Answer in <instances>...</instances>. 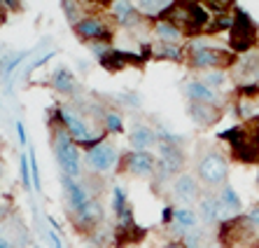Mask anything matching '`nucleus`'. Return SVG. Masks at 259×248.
<instances>
[{
  "label": "nucleus",
  "mask_w": 259,
  "mask_h": 248,
  "mask_svg": "<svg viewBox=\"0 0 259 248\" xmlns=\"http://www.w3.org/2000/svg\"><path fill=\"white\" fill-rule=\"evenodd\" d=\"M189 115L199 127H212L220 120V108L210 103H189Z\"/></svg>",
  "instance_id": "nucleus-20"
},
{
  "label": "nucleus",
  "mask_w": 259,
  "mask_h": 248,
  "mask_svg": "<svg viewBox=\"0 0 259 248\" xmlns=\"http://www.w3.org/2000/svg\"><path fill=\"white\" fill-rule=\"evenodd\" d=\"M229 45L238 54L252 52V47L257 45V28H254L252 19L245 12H241V10L234 14V26L229 30Z\"/></svg>",
  "instance_id": "nucleus-8"
},
{
  "label": "nucleus",
  "mask_w": 259,
  "mask_h": 248,
  "mask_svg": "<svg viewBox=\"0 0 259 248\" xmlns=\"http://www.w3.org/2000/svg\"><path fill=\"white\" fill-rule=\"evenodd\" d=\"M231 3H234V0H201V5H203L205 10H212V12H217V14L229 12Z\"/></svg>",
  "instance_id": "nucleus-34"
},
{
  "label": "nucleus",
  "mask_w": 259,
  "mask_h": 248,
  "mask_svg": "<svg viewBox=\"0 0 259 248\" xmlns=\"http://www.w3.org/2000/svg\"><path fill=\"white\" fill-rule=\"evenodd\" d=\"M49 87L56 91V94H63V96H75L77 94V78L72 70L68 68H56L54 73L49 75Z\"/></svg>",
  "instance_id": "nucleus-16"
},
{
  "label": "nucleus",
  "mask_w": 259,
  "mask_h": 248,
  "mask_svg": "<svg viewBox=\"0 0 259 248\" xmlns=\"http://www.w3.org/2000/svg\"><path fill=\"white\" fill-rule=\"evenodd\" d=\"M84 3H94V5H110V3H112V0H84Z\"/></svg>",
  "instance_id": "nucleus-44"
},
{
  "label": "nucleus",
  "mask_w": 259,
  "mask_h": 248,
  "mask_svg": "<svg viewBox=\"0 0 259 248\" xmlns=\"http://www.w3.org/2000/svg\"><path fill=\"white\" fill-rule=\"evenodd\" d=\"M152 56L161 61H175L180 63L185 61V49L182 45H161V43H152Z\"/></svg>",
  "instance_id": "nucleus-25"
},
{
  "label": "nucleus",
  "mask_w": 259,
  "mask_h": 248,
  "mask_svg": "<svg viewBox=\"0 0 259 248\" xmlns=\"http://www.w3.org/2000/svg\"><path fill=\"white\" fill-rule=\"evenodd\" d=\"M185 169V152L180 146H168V143H159L157 155V171H154V185L161 188L166 183L175 181Z\"/></svg>",
  "instance_id": "nucleus-6"
},
{
  "label": "nucleus",
  "mask_w": 259,
  "mask_h": 248,
  "mask_svg": "<svg viewBox=\"0 0 259 248\" xmlns=\"http://www.w3.org/2000/svg\"><path fill=\"white\" fill-rule=\"evenodd\" d=\"M152 36H154V43H161V45H182V33L178 26H173L170 21L166 19H157L154 26H152Z\"/></svg>",
  "instance_id": "nucleus-18"
},
{
  "label": "nucleus",
  "mask_w": 259,
  "mask_h": 248,
  "mask_svg": "<svg viewBox=\"0 0 259 248\" xmlns=\"http://www.w3.org/2000/svg\"><path fill=\"white\" fill-rule=\"evenodd\" d=\"M194 227H199V213L194 211L192 206H178L173 213V223L168 225L170 234L180 239L185 232L194 230Z\"/></svg>",
  "instance_id": "nucleus-15"
},
{
  "label": "nucleus",
  "mask_w": 259,
  "mask_h": 248,
  "mask_svg": "<svg viewBox=\"0 0 259 248\" xmlns=\"http://www.w3.org/2000/svg\"><path fill=\"white\" fill-rule=\"evenodd\" d=\"M128 143H131L133 150H152L154 146H159L157 129L147 127V124H136L128 131Z\"/></svg>",
  "instance_id": "nucleus-17"
},
{
  "label": "nucleus",
  "mask_w": 259,
  "mask_h": 248,
  "mask_svg": "<svg viewBox=\"0 0 259 248\" xmlns=\"http://www.w3.org/2000/svg\"><path fill=\"white\" fill-rule=\"evenodd\" d=\"M0 10H5V12H19V10H21V0H0Z\"/></svg>",
  "instance_id": "nucleus-38"
},
{
  "label": "nucleus",
  "mask_w": 259,
  "mask_h": 248,
  "mask_svg": "<svg viewBox=\"0 0 259 248\" xmlns=\"http://www.w3.org/2000/svg\"><path fill=\"white\" fill-rule=\"evenodd\" d=\"M196 178L205 188L220 190L222 185H227V178H229V159L224 157L222 152L208 150L196 162Z\"/></svg>",
  "instance_id": "nucleus-4"
},
{
  "label": "nucleus",
  "mask_w": 259,
  "mask_h": 248,
  "mask_svg": "<svg viewBox=\"0 0 259 248\" xmlns=\"http://www.w3.org/2000/svg\"><path fill=\"white\" fill-rule=\"evenodd\" d=\"M236 110H238V115H241L243 120H254V117L259 120V103L254 101V98H243L241 96Z\"/></svg>",
  "instance_id": "nucleus-30"
},
{
  "label": "nucleus",
  "mask_w": 259,
  "mask_h": 248,
  "mask_svg": "<svg viewBox=\"0 0 259 248\" xmlns=\"http://www.w3.org/2000/svg\"><path fill=\"white\" fill-rule=\"evenodd\" d=\"M49 241H52V248H63V241L56 230H49Z\"/></svg>",
  "instance_id": "nucleus-42"
},
{
  "label": "nucleus",
  "mask_w": 259,
  "mask_h": 248,
  "mask_svg": "<svg viewBox=\"0 0 259 248\" xmlns=\"http://www.w3.org/2000/svg\"><path fill=\"white\" fill-rule=\"evenodd\" d=\"M187 61L192 68L205 73V70H222L227 66H234L236 56L231 52L210 47V45H205V43H192L187 47Z\"/></svg>",
  "instance_id": "nucleus-3"
},
{
  "label": "nucleus",
  "mask_w": 259,
  "mask_h": 248,
  "mask_svg": "<svg viewBox=\"0 0 259 248\" xmlns=\"http://www.w3.org/2000/svg\"><path fill=\"white\" fill-rule=\"evenodd\" d=\"M201 194L203 192H201L199 178L194 173H187V171H182V173L170 183V197H173V201H178L180 206L199 204Z\"/></svg>",
  "instance_id": "nucleus-11"
},
{
  "label": "nucleus",
  "mask_w": 259,
  "mask_h": 248,
  "mask_svg": "<svg viewBox=\"0 0 259 248\" xmlns=\"http://www.w3.org/2000/svg\"><path fill=\"white\" fill-rule=\"evenodd\" d=\"M72 30L89 45H112V38H115V28L110 24V17L98 12H87L72 26Z\"/></svg>",
  "instance_id": "nucleus-5"
},
{
  "label": "nucleus",
  "mask_w": 259,
  "mask_h": 248,
  "mask_svg": "<svg viewBox=\"0 0 259 248\" xmlns=\"http://www.w3.org/2000/svg\"><path fill=\"white\" fill-rule=\"evenodd\" d=\"M119 169L133 178H154L157 171V155L150 150H131L121 155Z\"/></svg>",
  "instance_id": "nucleus-9"
},
{
  "label": "nucleus",
  "mask_w": 259,
  "mask_h": 248,
  "mask_svg": "<svg viewBox=\"0 0 259 248\" xmlns=\"http://www.w3.org/2000/svg\"><path fill=\"white\" fill-rule=\"evenodd\" d=\"M0 248H17L14 246V241L10 239V234H7L5 225H0Z\"/></svg>",
  "instance_id": "nucleus-40"
},
{
  "label": "nucleus",
  "mask_w": 259,
  "mask_h": 248,
  "mask_svg": "<svg viewBox=\"0 0 259 248\" xmlns=\"http://www.w3.org/2000/svg\"><path fill=\"white\" fill-rule=\"evenodd\" d=\"M180 241L187 248H208V230L205 227H194L180 236Z\"/></svg>",
  "instance_id": "nucleus-28"
},
{
  "label": "nucleus",
  "mask_w": 259,
  "mask_h": 248,
  "mask_svg": "<svg viewBox=\"0 0 259 248\" xmlns=\"http://www.w3.org/2000/svg\"><path fill=\"white\" fill-rule=\"evenodd\" d=\"M185 94H187L189 103H210V105L220 103L215 91L210 87H205L201 80H189L187 85H185Z\"/></svg>",
  "instance_id": "nucleus-19"
},
{
  "label": "nucleus",
  "mask_w": 259,
  "mask_h": 248,
  "mask_svg": "<svg viewBox=\"0 0 259 248\" xmlns=\"http://www.w3.org/2000/svg\"><path fill=\"white\" fill-rule=\"evenodd\" d=\"M231 26H234V17H229V14H217L205 30L217 33V30H231Z\"/></svg>",
  "instance_id": "nucleus-33"
},
{
  "label": "nucleus",
  "mask_w": 259,
  "mask_h": 248,
  "mask_svg": "<svg viewBox=\"0 0 259 248\" xmlns=\"http://www.w3.org/2000/svg\"><path fill=\"white\" fill-rule=\"evenodd\" d=\"M17 138H19V146L21 148L28 146V136H26V127L21 120H17Z\"/></svg>",
  "instance_id": "nucleus-39"
},
{
  "label": "nucleus",
  "mask_w": 259,
  "mask_h": 248,
  "mask_svg": "<svg viewBox=\"0 0 259 248\" xmlns=\"http://www.w3.org/2000/svg\"><path fill=\"white\" fill-rule=\"evenodd\" d=\"M54 56H56V49H54V52H47V54H45V56H40V59H37V61H33V63H30V66H28V68H26V73H24V78H26V80H28V78H30V75H33V73H35V70H37V68H42V66H47V63H49V59H54Z\"/></svg>",
  "instance_id": "nucleus-36"
},
{
  "label": "nucleus",
  "mask_w": 259,
  "mask_h": 248,
  "mask_svg": "<svg viewBox=\"0 0 259 248\" xmlns=\"http://www.w3.org/2000/svg\"><path fill=\"white\" fill-rule=\"evenodd\" d=\"M199 220L203 225H220L227 220L222 206H220V199H217L215 192H203L199 199Z\"/></svg>",
  "instance_id": "nucleus-13"
},
{
  "label": "nucleus",
  "mask_w": 259,
  "mask_h": 248,
  "mask_svg": "<svg viewBox=\"0 0 259 248\" xmlns=\"http://www.w3.org/2000/svg\"><path fill=\"white\" fill-rule=\"evenodd\" d=\"M238 73V80L241 85H259V52H247V54H241V59H236V63L231 66Z\"/></svg>",
  "instance_id": "nucleus-14"
},
{
  "label": "nucleus",
  "mask_w": 259,
  "mask_h": 248,
  "mask_svg": "<svg viewBox=\"0 0 259 248\" xmlns=\"http://www.w3.org/2000/svg\"><path fill=\"white\" fill-rule=\"evenodd\" d=\"M119 164H121V152L108 138L84 152V166L89 171V175H98V178L108 175L110 171L119 169Z\"/></svg>",
  "instance_id": "nucleus-7"
},
{
  "label": "nucleus",
  "mask_w": 259,
  "mask_h": 248,
  "mask_svg": "<svg viewBox=\"0 0 259 248\" xmlns=\"http://www.w3.org/2000/svg\"><path fill=\"white\" fill-rule=\"evenodd\" d=\"M52 122H61L66 127V131L75 138V143L79 146L82 152L91 150L94 146H98V143L108 138L105 131H94L91 129L89 115L79 108L77 103H63V105L52 108Z\"/></svg>",
  "instance_id": "nucleus-1"
},
{
  "label": "nucleus",
  "mask_w": 259,
  "mask_h": 248,
  "mask_svg": "<svg viewBox=\"0 0 259 248\" xmlns=\"http://www.w3.org/2000/svg\"><path fill=\"white\" fill-rule=\"evenodd\" d=\"M61 10L70 21V26H75L87 14V3L84 0H61Z\"/></svg>",
  "instance_id": "nucleus-27"
},
{
  "label": "nucleus",
  "mask_w": 259,
  "mask_h": 248,
  "mask_svg": "<svg viewBox=\"0 0 259 248\" xmlns=\"http://www.w3.org/2000/svg\"><path fill=\"white\" fill-rule=\"evenodd\" d=\"M119 101L128 108H140V98L136 94H119Z\"/></svg>",
  "instance_id": "nucleus-37"
},
{
  "label": "nucleus",
  "mask_w": 259,
  "mask_h": 248,
  "mask_svg": "<svg viewBox=\"0 0 259 248\" xmlns=\"http://www.w3.org/2000/svg\"><path fill=\"white\" fill-rule=\"evenodd\" d=\"M101 129L110 136H117V133H124V117H121L119 110H110V108H103L101 113V120H98Z\"/></svg>",
  "instance_id": "nucleus-24"
},
{
  "label": "nucleus",
  "mask_w": 259,
  "mask_h": 248,
  "mask_svg": "<svg viewBox=\"0 0 259 248\" xmlns=\"http://www.w3.org/2000/svg\"><path fill=\"white\" fill-rule=\"evenodd\" d=\"M12 216H17L12 199H10V197H0V225L7 223V220L12 218Z\"/></svg>",
  "instance_id": "nucleus-35"
},
{
  "label": "nucleus",
  "mask_w": 259,
  "mask_h": 248,
  "mask_svg": "<svg viewBox=\"0 0 259 248\" xmlns=\"http://www.w3.org/2000/svg\"><path fill=\"white\" fill-rule=\"evenodd\" d=\"M173 213H175V206H166V208H163L161 220H163V225H166V227L173 223Z\"/></svg>",
  "instance_id": "nucleus-41"
},
{
  "label": "nucleus",
  "mask_w": 259,
  "mask_h": 248,
  "mask_svg": "<svg viewBox=\"0 0 259 248\" xmlns=\"http://www.w3.org/2000/svg\"><path fill=\"white\" fill-rule=\"evenodd\" d=\"M163 248H187V246H185V243H182L180 239H170V241L166 243V246H163Z\"/></svg>",
  "instance_id": "nucleus-43"
},
{
  "label": "nucleus",
  "mask_w": 259,
  "mask_h": 248,
  "mask_svg": "<svg viewBox=\"0 0 259 248\" xmlns=\"http://www.w3.org/2000/svg\"><path fill=\"white\" fill-rule=\"evenodd\" d=\"M215 194H217V199H220V206H222L227 220L241 216V197L236 194V190L231 188V185H222Z\"/></svg>",
  "instance_id": "nucleus-21"
},
{
  "label": "nucleus",
  "mask_w": 259,
  "mask_h": 248,
  "mask_svg": "<svg viewBox=\"0 0 259 248\" xmlns=\"http://www.w3.org/2000/svg\"><path fill=\"white\" fill-rule=\"evenodd\" d=\"M257 183H259V173H257Z\"/></svg>",
  "instance_id": "nucleus-45"
},
{
  "label": "nucleus",
  "mask_w": 259,
  "mask_h": 248,
  "mask_svg": "<svg viewBox=\"0 0 259 248\" xmlns=\"http://www.w3.org/2000/svg\"><path fill=\"white\" fill-rule=\"evenodd\" d=\"M173 3L175 0H133L136 10L143 17H150V19H161L173 7Z\"/></svg>",
  "instance_id": "nucleus-23"
},
{
  "label": "nucleus",
  "mask_w": 259,
  "mask_h": 248,
  "mask_svg": "<svg viewBox=\"0 0 259 248\" xmlns=\"http://www.w3.org/2000/svg\"><path fill=\"white\" fill-rule=\"evenodd\" d=\"M52 152H54L61 175H66V178H82L84 175V171H82L84 152L79 150L75 138L66 131L61 122H52Z\"/></svg>",
  "instance_id": "nucleus-2"
},
{
  "label": "nucleus",
  "mask_w": 259,
  "mask_h": 248,
  "mask_svg": "<svg viewBox=\"0 0 259 248\" xmlns=\"http://www.w3.org/2000/svg\"><path fill=\"white\" fill-rule=\"evenodd\" d=\"M19 181H21V188H24L26 192H33V178H30L28 152H21V157H19Z\"/></svg>",
  "instance_id": "nucleus-29"
},
{
  "label": "nucleus",
  "mask_w": 259,
  "mask_h": 248,
  "mask_svg": "<svg viewBox=\"0 0 259 248\" xmlns=\"http://www.w3.org/2000/svg\"><path fill=\"white\" fill-rule=\"evenodd\" d=\"M201 82L215 91V89H222V87L227 85V75H224V70H205V73L201 75Z\"/></svg>",
  "instance_id": "nucleus-31"
},
{
  "label": "nucleus",
  "mask_w": 259,
  "mask_h": 248,
  "mask_svg": "<svg viewBox=\"0 0 259 248\" xmlns=\"http://www.w3.org/2000/svg\"><path fill=\"white\" fill-rule=\"evenodd\" d=\"M28 162H30V178H33V190L40 194V192H42V175H40V164H37V157H35V150H33V148L28 150Z\"/></svg>",
  "instance_id": "nucleus-32"
},
{
  "label": "nucleus",
  "mask_w": 259,
  "mask_h": 248,
  "mask_svg": "<svg viewBox=\"0 0 259 248\" xmlns=\"http://www.w3.org/2000/svg\"><path fill=\"white\" fill-rule=\"evenodd\" d=\"M70 223L79 234H89L96 227L105 223V206H103L101 197H94L89 204H84L77 213H70Z\"/></svg>",
  "instance_id": "nucleus-10"
},
{
  "label": "nucleus",
  "mask_w": 259,
  "mask_h": 248,
  "mask_svg": "<svg viewBox=\"0 0 259 248\" xmlns=\"http://www.w3.org/2000/svg\"><path fill=\"white\" fill-rule=\"evenodd\" d=\"M110 208H112V216H115V218L131 208L128 194H126V190L121 188V185H112V190H110Z\"/></svg>",
  "instance_id": "nucleus-26"
},
{
  "label": "nucleus",
  "mask_w": 259,
  "mask_h": 248,
  "mask_svg": "<svg viewBox=\"0 0 259 248\" xmlns=\"http://www.w3.org/2000/svg\"><path fill=\"white\" fill-rule=\"evenodd\" d=\"M30 54H33L30 49H21V52H17V54L5 56L3 66H0V80H3V85H5L7 89H12V75H14V70H17V68L21 66V63H24Z\"/></svg>",
  "instance_id": "nucleus-22"
},
{
  "label": "nucleus",
  "mask_w": 259,
  "mask_h": 248,
  "mask_svg": "<svg viewBox=\"0 0 259 248\" xmlns=\"http://www.w3.org/2000/svg\"><path fill=\"white\" fill-rule=\"evenodd\" d=\"M108 17L117 26H121V28H126V30H140L145 26V17L136 10L133 0H112L108 10Z\"/></svg>",
  "instance_id": "nucleus-12"
}]
</instances>
